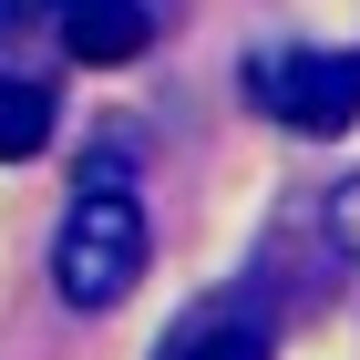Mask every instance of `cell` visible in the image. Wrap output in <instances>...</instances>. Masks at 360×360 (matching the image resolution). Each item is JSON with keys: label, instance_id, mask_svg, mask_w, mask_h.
Masks as SVG:
<instances>
[{"label": "cell", "instance_id": "1", "mask_svg": "<svg viewBox=\"0 0 360 360\" xmlns=\"http://www.w3.org/2000/svg\"><path fill=\"white\" fill-rule=\"evenodd\" d=\"M144 257H155L144 206L124 186H83L72 217H62V237H52V288L72 309H124V288L144 278Z\"/></svg>", "mask_w": 360, "mask_h": 360}, {"label": "cell", "instance_id": "2", "mask_svg": "<svg viewBox=\"0 0 360 360\" xmlns=\"http://www.w3.org/2000/svg\"><path fill=\"white\" fill-rule=\"evenodd\" d=\"M248 93L278 113V124H299V134H340V124L360 113V72H350V52H257Z\"/></svg>", "mask_w": 360, "mask_h": 360}, {"label": "cell", "instance_id": "3", "mask_svg": "<svg viewBox=\"0 0 360 360\" xmlns=\"http://www.w3.org/2000/svg\"><path fill=\"white\" fill-rule=\"evenodd\" d=\"M144 41H155V11H144V0H62V52L93 62V72L134 62Z\"/></svg>", "mask_w": 360, "mask_h": 360}, {"label": "cell", "instance_id": "4", "mask_svg": "<svg viewBox=\"0 0 360 360\" xmlns=\"http://www.w3.org/2000/svg\"><path fill=\"white\" fill-rule=\"evenodd\" d=\"M155 360H268V319H257V309H195V319H175L165 330V350Z\"/></svg>", "mask_w": 360, "mask_h": 360}, {"label": "cell", "instance_id": "5", "mask_svg": "<svg viewBox=\"0 0 360 360\" xmlns=\"http://www.w3.org/2000/svg\"><path fill=\"white\" fill-rule=\"evenodd\" d=\"M52 83L41 72H0V165H21V155H41L52 144Z\"/></svg>", "mask_w": 360, "mask_h": 360}, {"label": "cell", "instance_id": "6", "mask_svg": "<svg viewBox=\"0 0 360 360\" xmlns=\"http://www.w3.org/2000/svg\"><path fill=\"white\" fill-rule=\"evenodd\" d=\"M330 248L360 268V175H350V186H330Z\"/></svg>", "mask_w": 360, "mask_h": 360}, {"label": "cell", "instance_id": "7", "mask_svg": "<svg viewBox=\"0 0 360 360\" xmlns=\"http://www.w3.org/2000/svg\"><path fill=\"white\" fill-rule=\"evenodd\" d=\"M31 11H62V0H0V21H31Z\"/></svg>", "mask_w": 360, "mask_h": 360}, {"label": "cell", "instance_id": "8", "mask_svg": "<svg viewBox=\"0 0 360 360\" xmlns=\"http://www.w3.org/2000/svg\"><path fill=\"white\" fill-rule=\"evenodd\" d=\"M350 72H360V62H350Z\"/></svg>", "mask_w": 360, "mask_h": 360}]
</instances>
